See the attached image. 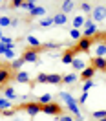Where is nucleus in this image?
Returning a JSON list of instances; mask_svg holds the SVG:
<instances>
[{"label":"nucleus","instance_id":"nucleus-39","mask_svg":"<svg viewBox=\"0 0 106 121\" xmlns=\"http://www.w3.org/2000/svg\"><path fill=\"white\" fill-rule=\"evenodd\" d=\"M22 6V0H13L11 2V8H20Z\"/></svg>","mask_w":106,"mask_h":121},{"label":"nucleus","instance_id":"nucleus-25","mask_svg":"<svg viewBox=\"0 0 106 121\" xmlns=\"http://www.w3.org/2000/svg\"><path fill=\"white\" fill-rule=\"evenodd\" d=\"M20 8H22V9H28V11H29V13H31L33 9L37 8V4H35L33 0H26V2H24V0H22V6H20Z\"/></svg>","mask_w":106,"mask_h":121},{"label":"nucleus","instance_id":"nucleus-34","mask_svg":"<svg viewBox=\"0 0 106 121\" xmlns=\"http://www.w3.org/2000/svg\"><path fill=\"white\" fill-rule=\"evenodd\" d=\"M81 9H82L84 13H91V11H93V8H91L90 2H82V4H81Z\"/></svg>","mask_w":106,"mask_h":121},{"label":"nucleus","instance_id":"nucleus-20","mask_svg":"<svg viewBox=\"0 0 106 121\" xmlns=\"http://www.w3.org/2000/svg\"><path fill=\"white\" fill-rule=\"evenodd\" d=\"M84 22H86V18H84L82 15H77L75 18H73V30H81V28H84Z\"/></svg>","mask_w":106,"mask_h":121},{"label":"nucleus","instance_id":"nucleus-15","mask_svg":"<svg viewBox=\"0 0 106 121\" xmlns=\"http://www.w3.org/2000/svg\"><path fill=\"white\" fill-rule=\"evenodd\" d=\"M71 66H73V70H75V72H82L84 68H86V62H84L82 59H73V62H71Z\"/></svg>","mask_w":106,"mask_h":121},{"label":"nucleus","instance_id":"nucleus-14","mask_svg":"<svg viewBox=\"0 0 106 121\" xmlns=\"http://www.w3.org/2000/svg\"><path fill=\"white\" fill-rule=\"evenodd\" d=\"M26 40H28V44H29L31 50H38V48H42V44L38 42V39L33 37V35H28V39H26Z\"/></svg>","mask_w":106,"mask_h":121},{"label":"nucleus","instance_id":"nucleus-24","mask_svg":"<svg viewBox=\"0 0 106 121\" xmlns=\"http://www.w3.org/2000/svg\"><path fill=\"white\" fill-rule=\"evenodd\" d=\"M53 101V97H51V94H42L40 97H38V105H48V103H51Z\"/></svg>","mask_w":106,"mask_h":121},{"label":"nucleus","instance_id":"nucleus-37","mask_svg":"<svg viewBox=\"0 0 106 121\" xmlns=\"http://www.w3.org/2000/svg\"><path fill=\"white\" fill-rule=\"evenodd\" d=\"M86 101H88V92H82L81 97H79V105H84Z\"/></svg>","mask_w":106,"mask_h":121},{"label":"nucleus","instance_id":"nucleus-6","mask_svg":"<svg viewBox=\"0 0 106 121\" xmlns=\"http://www.w3.org/2000/svg\"><path fill=\"white\" fill-rule=\"evenodd\" d=\"M91 20H93V22H102V20H106V6H93Z\"/></svg>","mask_w":106,"mask_h":121},{"label":"nucleus","instance_id":"nucleus-30","mask_svg":"<svg viewBox=\"0 0 106 121\" xmlns=\"http://www.w3.org/2000/svg\"><path fill=\"white\" fill-rule=\"evenodd\" d=\"M57 121H75V117L71 114H64L62 112L61 116H57Z\"/></svg>","mask_w":106,"mask_h":121},{"label":"nucleus","instance_id":"nucleus-32","mask_svg":"<svg viewBox=\"0 0 106 121\" xmlns=\"http://www.w3.org/2000/svg\"><path fill=\"white\" fill-rule=\"evenodd\" d=\"M8 26H11V18L9 17H0V28H8Z\"/></svg>","mask_w":106,"mask_h":121},{"label":"nucleus","instance_id":"nucleus-27","mask_svg":"<svg viewBox=\"0 0 106 121\" xmlns=\"http://www.w3.org/2000/svg\"><path fill=\"white\" fill-rule=\"evenodd\" d=\"M8 108H11V101L2 95V97H0V112H2V110H8Z\"/></svg>","mask_w":106,"mask_h":121},{"label":"nucleus","instance_id":"nucleus-1","mask_svg":"<svg viewBox=\"0 0 106 121\" xmlns=\"http://www.w3.org/2000/svg\"><path fill=\"white\" fill-rule=\"evenodd\" d=\"M59 95H61V101L66 105V108L69 110V114H71V116H79V114H81V108H79L81 105H79V101H77V99L73 97L69 92H61Z\"/></svg>","mask_w":106,"mask_h":121},{"label":"nucleus","instance_id":"nucleus-31","mask_svg":"<svg viewBox=\"0 0 106 121\" xmlns=\"http://www.w3.org/2000/svg\"><path fill=\"white\" fill-rule=\"evenodd\" d=\"M91 117H93V119H104L106 117V110H95V112L91 114Z\"/></svg>","mask_w":106,"mask_h":121},{"label":"nucleus","instance_id":"nucleus-4","mask_svg":"<svg viewBox=\"0 0 106 121\" xmlns=\"http://www.w3.org/2000/svg\"><path fill=\"white\" fill-rule=\"evenodd\" d=\"M44 50V46L42 48H38V50H26L24 52V55H22V59H24V62H31V64H37L38 62V53Z\"/></svg>","mask_w":106,"mask_h":121},{"label":"nucleus","instance_id":"nucleus-21","mask_svg":"<svg viewBox=\"0 0 106 121\" xmlns=\"http://www.w3.org/2000/svg\"><path fill=\"white\" fill-rule=\"evenodd\" d=\"M15 79L18 81V83H22V84L29 83V75H28L26 72H16V73H15Z\"/></svg>","mask_w":106,"mask_h":121},{"label":"nucleus","instance_id":"nucleus-42","mask_svg":"<svg viewBox=\"0 0 106 121\" xmlns=\"http://www.w3.org/2000/svg\"><path fill=\"white\" fill-rule=\"evenodd\" d=\"M75 121H84V117H82V114H79V116H75Z\"/></svg>","mask_w":106,"mask_h":121},{"label":"nucleus","instance_id":"nucleus-26","mask_svg":"<svg viewBox=\"0 0 106 121\" xmlns=\"http://www.w3.org/2000/svg\"><path fill=\"white\" fill-rule=\"evenodd\" d=\"M40 28H49V26H53V17H44V18H42V20H40Z\"/></svg>","mask_w":106,"mask_h":121},{"label":"nucleus","instance_id":"nucleus-13","mask_svg":"<svg viewBox=\"0 0 106 121\" xmlns=\"http://www.w3.org/2000/svg\"><path fill=\"white\" fill-rule=\"evenodd\" d=\"M4 97L9 99V101H16V99H18V95L15 94V90H13L11 86H6V88H4Z\"/></svg>","mask_w":106,"mask_h":121},{"label":"nucleus","instance_id":"nucleus-8","mask_svg":"<svg viewBox=\"0 0 106 121\" xmlns=\"http://www.w3.org/2000/svg\"><path fill=\"white\" fill-rule=\"evenodd\" d=\"M77 53L79 52H77L75 48H71V50H68L66 53H62V64H71L73 59L77 57Z\"/></svg>","mask_w":106,"mask_h":121},{"label":"nucleus","instance_id":"nucleus-28","mask_svg":"<svg viewBox=\"0 0 106 121\" xmlns=\"http://www.w3.org/2000/svg\"><path fill=\"white\" fill-rule=\"evenodd\" d=\"M69 37L75 39L77 42H79V40L82 39V31H81V30H73V28H71V31H69Z\"/></svg>","mask_w":106,"mask_h":121},{"label":"nucleus","instance_id":"nucleus-22","mask_svg":"<svg viewBox=\"0 0 106 121\" xmlns=\"http://www.w3.org/2000/svg\"><path fill=\"white\" fill-rule=\"evenodd\" d=\"M77 79H79V77H77V73H68V75L62 77V84H73Z\"/></svg>","mask_w":106,"mask_h":121},{"label":"nucleus","instance_id":"nucleus-35","mask_svg":"<svg viewBox=\"0 0 106 121\" xmlns=\"http://www.w3.org/2000/svg\"><path fill=\"white\" fill-rule=\"evenodd\" d=\"M0 116H6V117H11V116H15V108H8V110H2Z\"/></svg>","mask_w":106,"mask_h":121},{"label":"nucleus","instance_id":"nucleus-23","mask_svg":"<svg viewBox=\"0 0 106 121\" xmlns=\"http://www.w3.org/2000/svg\"><path fill=\"white\" fill-rule=\"evenodd\" d=\"M29 15L33 17V18H37V17H44V15H46V8H42V6H37V8H35V9L29 13Z\"/></svg>","mask_w":106,"mask_h":121},{"label":"nucleus","instance_id":"nucleus-43","mask_svg":"<svg viewBox=\"0 0 106 121\" xmlns=\"http://www.w3.org/2000/svg\"><path fill=\"white\" fill-rule=\"evenodd\" d=\"M97 121H106V117H104V119H97Z\"/></svg>","mask_w":106,"mask_h":121},{"label":"nucleus","instance_id":"nucleus-7","mask_svg":"<svg viewBox=\"0 0 106 121\" xmlns=\"http://www.w3.org/2000/svg\"><path fill=\"white\" fill-rule=\"evenodd\" d=\"M90 48H91V39H88V37H82L79 42H77V46H75L77 52H88Z\"/></svg>","mask_w":106,"mask_h":121},{"label":"nucleus","instance_id":"nucleus-41","mask_svg":"<svg viewBox=\"0 0 106 121\" xmlns=\"http://www.w3.org/2000/svg\"><path fill=\"white\" fill-rule=\"evenodd\" d=\"M18 26V18H11V28H16Z\"/></svg>","mask_w":106,"mask_h":121},{"label":"nucleus","instance_id":"nucleus-12","mask_svg":"<svg viewBox=\"0 0 106 121\" xmlns=\"http://www.w3.org/2000/svg\"><path fill=\"white\" fill-rule=\"evenodd\" d=\"M24 64H26V62H24V59L22 57H16L15 60H11V64H9V68H11V72H20V68H22Z\"/></svg>","mask_w":106,"mask_h":121},{"label":"nucleus","instance_id":"nucleus-9","mask_svg":"<svg viewBox=\"0 0 106 121\" xmlns=\"http://www.w3.org/2000/svg\"><path fill=\"white\" fill-rule=\"evenodd\" d=\"M95 72H97V70L93 68V66H86V68L81 72V79H82V81H91L93 75H95Z\"/></svg>","mask_w":106,"mask_h":121},{"label":"nucleus","instance_id":"nucleus-5","mask_svg":"<svg viewBox=\"0 0 106 121\" xmlns=\"http://www.w3.org/2000/svg\"><path fill=\"white\" fill-rule=\"evenodd\" d=\"M11 79H13V72H11V68L2 64V66H0V88L4 90V86H6Z\"/></svg>","mask_w":106,"mask_h":121},{"label":"nucleus","instance_id":"nucleus-18","mask_svg":"<svg viewBox=\"0 0 106 121\" xmlns=\"http://www.w3.org/2000/svg\"><path fill=\"white\" fill-rule=\"evenodd\" d=\"M53 22H55V26H64V24L68 22V18H66L64 13H57V15L53 17Z\"/></svg>","mask_w":106,"mask_h":121},{"label":"nucleus","instance_id":"nucleus-44","mask_svg":"<svg viewBox=\"0 0 106 121\" xmlns=\"http://www.w3.org/2000/svg\"><path fill=\"white\" fill-rule=\"evenodd\" d=\"M0 37H2V28H0Z\"/></svg>","mask_w":106,"mask_h":121},{"label":"nucleus","instance_id":"nucleus-10","mask_svg":"<svg viewBox=\"0 0 106 121\" xmlns=\"http://www.w3.org/2000/svg\"><path fill=\"white\" fill-rule=\"evenodd\" d=\"M90 66H93L95 70H106V59H102V57H91Z\"/></svg>","mask_w":106,"mask_h":121},{"label":"nucleus","instance_id":"nucleus-40","mask_svg":"<svg viewBox=\"0 0 106 121\" xmlns=\"http://www.w3.org/2000/svg\"><path fill=\"white\" fill-rule=\"evenodd\" d=\"M8 48H13V46H4L2 42H0V53H2V55L6 53V50H8Z\"/></svg>","mask_w":106,"mask_h":121},{"label":"nucleus","instance_id":"nucleus-36","mask_svg":"<svg viewBox=\"0 0 106 121\" xmlns=\"http://www.w3.org/2000/svg\"><path fill=\"white\" fill-rule=\"evenodd\" d=\"M90 88H93V81H84L82 92H90Z\"/></svg>","mask_w":106,"mask_h":121},{"label":"nucleus","instance_id":"nucleus-11","mask_svg":"<svg viewBox=\"0 0 106 121\" xmlns=\"http://www.w3.org/2000/svg\"><path fill=\"white\" fill-rule=\"evenodd\" d=\"M75 9V2L73 0H64L61 4V13H64V15H68L69 11H73Z\"/></svg>","mask_w":106,"mask_h":121},{"label":"nucleus","instance_id":"nucleus-17","mask_svg":"<svg viewBox=\"0 0 106 121\" xmlns=\"http://www.w3.org/2000/svg\"><path fill=\"white\" fill-rule=\"evenodd\" d=\"M93 57H102V59H106V44H104V42L97 44V48H95V55H93Z\"/></svg>","mask_w":106,"mask_h":121},{"label":"nucleus","instance_id":"nucleus-3","mask_svg":"<svg viewBox=\"0 0 106 121\" xmlns=\"http://www.w3.org/2000/svg\"><path fill=\"white\" fill-rule=\"evenodd\" d=\"M40 112L48 114V116H61V114H62V106L59 105V103L51 101V103H48V105H42Z\"/></svg>","mask_w":106,"mask_h":121},{"label":"nucleus","instance_id":"nucleus-19","mask_svg":"<svg viewBox=\"0 0 106 121\" xmlns=\"http://www.w3.org/2000/svg\"><path fill=\"white\" fill-rule=\"evenodd\" d=\"M95 33H97V26H95V22H93L91 26L84 28V31H82V37H88V39H91V35H95Z\"/></svg>","mask_w":106,"mask_h":121},{"label":"nucleus","instance_id":"nucleus-2","mask_svg":"<svg viewBox=\"0 0 106 121\" xmlns=\"http://www.w3.org/2000/svg\"><path fill=\"white\" fill-rule=\"evenodd\" d=\"M40 108H42V105H38L37 101H29V103L20 105V110H24L29 117H35L37 114H40Z\"/></svg>","mask_w":106,"mask_h":121},{"label":"nucleus","instance_id":"nucleus-29","mask_svg":"<svg viewBox=\"0 0 106 121\" xmlns=\"http://www.w3.org/2000/svg\"><path fill=\"white\" fill-rule=\"evenodd\" d=\"M4 57H6V59L15 60V59H16V52L13 50V48H8V50H6V53H4Z\"/></svg>","mask_w":106,"mask_h":121},{"label":"nucleus","instance_id":"nucleus-16","mask_svg":"<svg viewBox=\"0 0 106 121\" xmlns=\"http://www.w3.org/2000/svg\"><path fill=\"white\" fill-rule=\"evenodd\" d=\"M62 83V75L59 73H48V84H61Z\"/></svg>","mask_w":106,"mask_h":121},{"label":"nucleus","instance_id":"nucleus-33","mask_svg":"<svg viewBox=\"0 0 106 121\" xmlns=\"http://www.w3.org/2000/svg\"><path fill=\"white\" fill-rule=\"evenodd\" d=\"M0 42H2L4 46H15V42H13V39L6 37V35H2V37H0Z\"/></svg>","mask_w":106,"mask_h":121},{"label":"nucleus","instance_id":"nucleus-38","mask_svg":"<svg viewBox=\"0 0 106 121\" xmlns=\"http://www.w3.org/2000/svg\"><path fill=\"white\" fill-rule=\"evenodd\" d=\"M37 83H48V73H38Z\"/></svg>","mask_w":106,"mask_h":121}]
</instances>
